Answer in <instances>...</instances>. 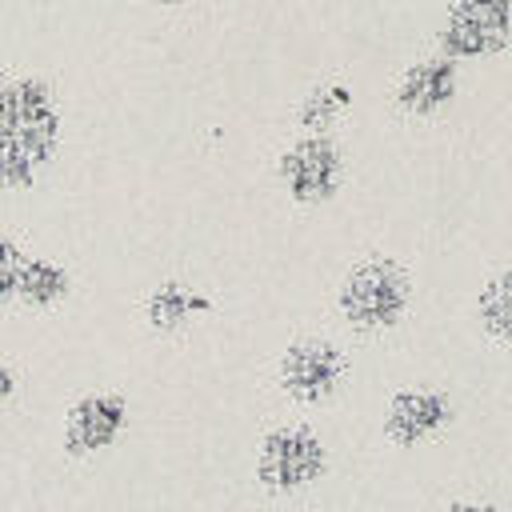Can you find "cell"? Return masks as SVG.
Here are the masks:
<instances>
[{"instance_id": "1", "label": "cell", "mask_w": 512, "mask_h": 512, "mask_svg": "<svg viewBox=\"0 0 512 512\" xmlns=\"http://www.w3.org/2000/svg\"><path fill=\"white\" fill-rule=\"evenodd\" d=\"M60 112L44 80L0 72V188H24L52 160Z\"/></svg>"}, {"instance_id": "2", "label": "cell", "mask_w": 512, "mask_h": 512, "mask_svg": "<svg viewBox=\"0 0 512 512\" xmlns=\"http://www.w3.org/2000/svg\"><path fill=\"white\" fill-rule=\"evenodd\" d=\"M336 308L352 332H392L412 308V276L392 256H368L344 272L336 288Z\"/></svg>"}, {"instance_id": "3", "label": "cell", "mask_w": 512, "mask_h": 512, "mask_svg": "<svg viewBox=\"0 0 512 512\" xmlns=\"http://www.w3.org/2000/svg\"><path fill=\"white\" fill-rule=\"evenodd\" d=\"M328 444L308 424H276L256 444V484L272 496H296L328 476Z\"/></svg>"}, {"instance_id": "4", "label": "cell", "mask_w": 512, "mask_h": 512, "mask_svg": "<svg viewBox=\"0 0 512 512\" xmlns=\"http://www.w3.org/2000/svg\"><path fill=\"white\" fill-rule=\"evenodd\" d=\"M352 372V360L340 344L324 336L292 340L276 360V384L296 404H328Z\"/></svg>"}, {"instance_id": "5", "label": "cell", "mask_w": 512, "mask_h": 512, "mask_svg": "<svg viewBox=\"0 0 512 512\" xmlns=\"http://www.w3.org/2000/svg\"><path fill=\"white\" fill-rule=\"evenodd\" d=\"M276 172L296 204H328L344 184V152L328 132H308L284 148Z\"/></svg>"}, {"instance_id": "6", "label": "cell", "mask_w": 512, "mask_h": 512, "mask_svg": "<svg viewBox=\"0 0 512 512\" xmlns=\"http://www.w3.org/2000/svg\"><path fill=\"white\" fill-rule=\"evenodd\" d=\"M512 40V0H456L444 28L440 52L452 60H480Z\"/></svg>"}, {"instance_id": "7", "label": "cell", "mask_w": 512, "mask_h": 512, "mask_svg": "<svg viewBox=\"0 0 512 512\" xmlns=\"http://www.w3.org/2000/svg\"><path fill=\"white\" fill-rule=\"evenodd\" d=\"M452 416H456V404L444 388H396L384 400L380 428H384L388 444L420 448V444L436 440L440 432H448Z\"/></svg>"}, {"instance_id": "8", "label": "cell", "mask_w": 512, "mask_h": 512, "mask_svg": "<svg viewBox=\"0 0 512 512\" xmlns=\"http://www.w3.org/2000/svg\"><path fill=\"white\" fill-rule=\"evenodd\" d=\"M124 424H128V404L112 392H96L72 408L64 440L72 452H100L124 432Z\"/></svg>"}, {"instance_id": "9", "label": "cell", "mask_w": 512, "mask_h": 512, "mask_svg": "<svg viewBox=\"0 0 512 512\" xmlns=\"http://www.w3.org/2000/svg\"><path fill=\"white\" fill-rule=\"evenodd\" d=\"M452 96H456V60L444 52L412 64L396 88V104L408 116H436L440 108L452 104Z\"/></svg>"}, {"instance_id": "10", "label": "cell", "mask_w": 512, "mask_h": 512, "mask_svg": "<svg viewBox=\"0 0 512 512\" xmlns=\"http://www.w3.org/2000/svg\"><path fill=\"white\" fill-rule=\"evenodd\" d=\"M200 312H212V300L204 292H192L188 284H160L152 296H148V324L160 328V332H172L180 324H188L192 316Z\"/></svg>"}, {"instance_id": "11", "label": "cell", "mask_w": 512, "mask_h": 512, "mask_svg": "<svg viewBox=\"0 0 512 512\" xmlns=\"http://www.w3.org/2000/svg\"><path fill=\"white\" fill-rule=\"evenodd\" d=\"M476 320H480L484 336H492L500 344L512 340V268L496 272L480 288V296H476Z\"/></svg>"}, {"instance_id": "12", "label": "cell", "mask_w": 512, "mask_h": 512, "mask_svg": "<svg viewBox=\"0 0 512 512\" xmlns=\"http://www.w3.org/2000/svg\"><path fill=\"white\" fill-rule=\"evenodd\" d=\"M68 288V276L48 264V260H20V276H16V292L28 300V304H48V300H60Z\"/></svg>"}, {"instance_id": "13", "label": "cell", "mask_w": 512, "mask_h": 512, "mask_svg": "<svg viewBox=\"0 0 512 512\" xmlns=\"http://www.w3.org/2000/svg\"><path fill=\"white\" fill-rule=\"evenodd\" d=\"M348 100H352V96H348V88H340V84H332V88H316V92L300 104V124H304L308 132H324Z\"/></svg>"}, {"instance_id": "14", "label": "cell", "mask_w": 512, "mask_h": 512, "mask_svg": "<svg viewBox=\"0 0 512 512\" xmlns=\"http://www.w3.org/2000/svg\"><path fill=\"white\" fill-rule=\"evenodd\" d=\"M16 276H20V252H16V244L0 232V304L16 292Z\"/></svg>"}, {"instance_id": "15", "label": "cell", "mask_w": 512, "mask_h": 512, "mask_svg": "<svg viewBox=\"0 0 512 512\" xmlns=\"http://www.w3.org/2000/svg\"><path fill=\"white\" fill-rule=\"evenodd\" d=\"M440 512H500V508L488 504V500H452V504H444Z\"/></svg>"}, {"instance_id": "16", "label": "cell", "mask_w": 512, "mask_h": 512, "mask_svg": "<svg viewBox=\"0 0 512 512\" xmlns=\"http://www.w3.org/2000/svg\"><path fill=\"white\" fill-rule=\"evenodd\" d=\"M8 392H12V372H8L4 364H0V400H4Z\"/></svg>"}, {"instance_id": "17", "label": "cell", "mask_w": 512, "mask_h": 512, "mask_svg": "<svg viewBox=\"0 0 512 512\" xmlns=\"http://www.w3.org/2000/svg\"><path fill=\"white\" fill-rule=\"evenodd\" d=\"M148 4H156V8H176V4H184V0H148Z\"/></svg>"}]
</instances>
